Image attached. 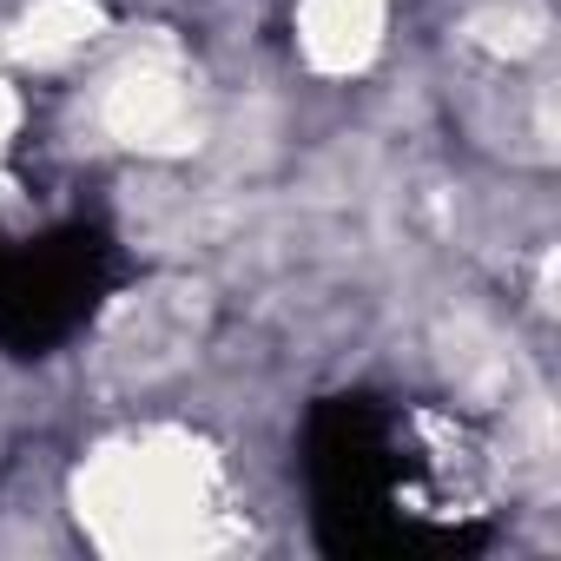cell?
<instances>
[{
	"instance_id": "obj_6",
	"label": "cell",
	"mask_w": 561,
	"mask_h": 561,
	"mask_svg": "<svg viewBox=\"0 0 561 561\" xmlns=\"http://www.w3.org/2000/svg\"><path fill=\"white\" fill-rule=\"evenodd\" d=\"M14 126H21V100L8 93V80H0V152H8V139H14Z\"/></svg>"
},
{
	"instance_id": "obj_3",
	"label": "cell",
	"mask_w": 561,
	"mask_h": 561,
	"mask_svg": "<svg viewBox=\"0 0 561 561\" xmlns=\"http://www.w3.org/2000/svg\"><path fill=\"white\" fill-rule=\"evenodd\" d=\"M390 0H298V41L318 73H364L383 47Z\"/></svg>"
},
{
	"instance_id": "obj_4",
	"label": "cell",
	"mask_w": 561,
	"mask_h": 561,
	"mask_svg": "<svg viewBox=\"0 0 561 561\" xmlns=\"http://www.w3.org/2000/svg\"><path fill=\"white\" fill-rule=\"evenodd\" d=\"M87 41H100V8L93 0H34L14 27V54L27 60H67Z\"/></svg>"
},
{
	"instance_id": "obj_1",
	"label": "cell",
	"mask_w": 561,
	"mask_h": 561,
	"mask_svg": "<svg viewBox=\"0 0 561 561\" xmlns=\"http://www.w3.org/2000/svg\"><path fill=\"white\" fill-rule=\"evenodd\" d=\"M218 515V462L192 436H133L106 443L80 469V522L119 554L133 548H192Z\"/></svg>"
},
{
	"instance_id": "obj_2",
	"label": "cell",
	"mask_w": 561,
	"mask_h": 561,
	"mask_svg": "<svg viewBox=\"0 0 561 561\" xmlns=\"http://www.w3.org/2000/svg\"><path fill=\"white\" fill-rule=\"evenodd\" d=\"M100 126L139 152H185L198 139L192 87L172 60H126L100 93Z\"/></svg>"
},
{
	"instance_id": "obj_5",
	"label": "cell",
	"mask_w": 561,
	"mask_h": 561,
	"mask_svg": "<svg viewBox=\"0 0 561 561\" xmlns=\"http://www.w3.org/2000/svg\"><path fill=\"white\" fill-rule=\"evenodd\" d=\"M469 41L482 47V54H495V60H528L541 41H548V14L541 8H489V14H476L469 21Z\"/></svg>"
}]
</instances>
